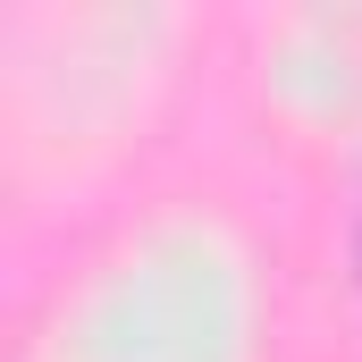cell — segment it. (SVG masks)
Listing matches in <instances>:
<instances>
[{
  "instance_id": "1",
  "label": "cell",
  "mask_w": 362,
  "mask_h": 362,
  "mask_svg": "<svg viewBox=\"0 0 362 362\" xmlns=\"http://www.w3.org/2000/svg\"><path fill=\"white\" fill-rule=\"evenodd\" d=\"M354 270H362V236H354Z\"/></svg>"
}]
</instances>
